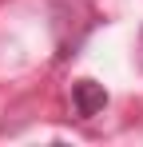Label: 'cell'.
Returning a JSON list of instances; mask_svg holds the SVG:
<instances>
[{"label": "cell", "instance_id": "6da1fadb", "mask_svg": "<svg viewBox=\"0 0 143 147\" xmlns=\"http://www.w3.org/2000/svg\"><path fill=\"white\" fill-rule=\"evenodd\" d=\"M72 103H76V115L92 119L95 111L107 107V88L95 84V80H76V84H72Z\"/></svg>", "mask_w": 143, "mask_h": 147}]
</instances>
